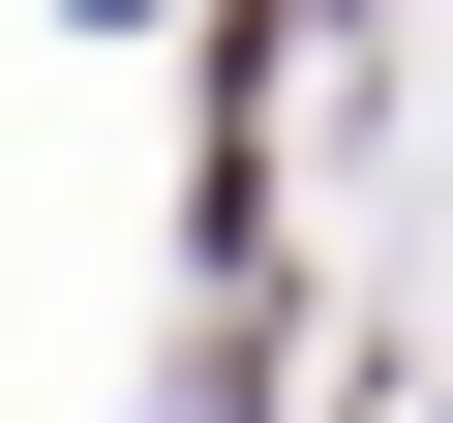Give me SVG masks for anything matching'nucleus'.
<instances>
[]
</instances>
